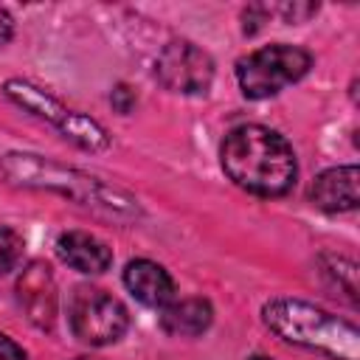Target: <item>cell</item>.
I'll list each match as a JSON object with an SVG mask.
<instances>
[{
	"instance_id": "obj_1",
	"label": "cell",
	"mask_w": 360,
	"mask_h": 360,
	"mask_svg": "<svg viewBox=\"0 0 360 360\" xmlns=\"http://www.w3.org/2000/svg\"><path fill=\"white\" fill-rule=\"evenodd\" d=\"M222 169L239 188L259 197H281L298 177L295 152L287 138L262 124H242L225 135Z\"/></svg>"
},
{
	"instance_id": "obj_2",
	"label": "cell",
	"mask_w": 360,
	"mask_h": 360,
	"mask_svg": "<svg viewBox=\"0 0 360 360\" xmlns=\"http://www.w3.org/2000/svg\"><path fill=\"white\" fill-rule=\"evenodd\" d=\"M262 321L281 340L323 352L335 360L360 357V335L354 323L298 298H273L262 307Z\"/></svg>"
},
{
	"instance_id": "obj_3",
	"label": "cell",
	"mask_w": 360,
	"mask_h": 360,
	"mask_svg": "<svg viewBox=\"0 0 360 360\" xmlns=\"http://www.w3.org/2000/svg\"><path fill=\"white\" fill-rule=\"evenodd\" d=\"M0 177H6L14 186H31V188H51L59 191L87 208H101L112 217H132L138 214L135 200H129L127 194L104 186L101 180L82 174L76 169L51 163L39 155H6L0 160Z\"/></svg>"
},
{
	"instance_id": "obj_4",
	"label": "cell",
	"mask_w": 360,
	"mask_h": 360,
	"mask_svg": "<svg viewBox=\"0 0 360 360\" xmlns=\"http://www.w3.org/2000/svg\"><path fill=\"white\" fill-rule=\"evenodd\" d=\"M309 65H312V56L304 48L276 42L239 59L236 79L248 98H270L281 93L287 84L298 82L309 70Z\"/></svg>"
},
{
	"instance_id": "obj_5",
	"label": "cell",
	"mask_w": 360,
	"mask_h": 360,
	"mask_svg": "<svg viewBox=\"0 0 360 360\" xmlns=\"http://www.w3.org/2000/svg\"><path fill=\"white\" fill-rule=\"evenodd\" d=\"M3 90L14 104L28 110L31 115H37V118H42L48 124H56L65 132V138H70L82 149H107L110 138H107L101 124H96L93 118H87V115H82L76 110H68L62 101H56L45 90H39L37 84L22 82V79H8L3 84Z\"/></svg>"
},
{
	"instance_id": "obj_6",
	"label": "cell",
	"mask_w": 360,
	"mask_h": 360,
	"mask_svg": "<svg viewBox=\"0 0 360 360\" xmlns=\"http://www.w3.org/2000/svg\"><path fill=\"white\" fill-rule=\"evenodd\" d=\"M68 318L73 335L90 346L115 343L129 326L127 307L98 287H79L70 298Z\"/></svg>"
},
{
	"instance_id": "obj_7",
	"label": "cell",
	"mask_w": 360,
	"mask_h": 360,
	"mask_svg": "<svg viewBox=\"0 0 360 360\" xmlns=\"http://www.w3.org/2000/svg\"><path fill=\"white\" fill-rule=\"evenodd\" d=\"M155 73L174 93H205L214 79V62L194 42L177 39L160 51Z\"/></svg>"
},
{
	"instance_id": "obj_8",
	"label": "cell",
	"mask_w": 360,
	"mask_h": 360,
	"mask_svg": "<svg viewBox=\"0 0 360 360\" xmlns=\"http://www.w3.org/2000/svg\"><path fill=\"white\" fill-rule=\"evenodd\" d=\"M17 298L28 312V321L39 329H51L56 321V284L51 267L31 262L17 278Z\"/></svg>"
},
{
	"instance_id": "obj_9",
	"label": "cell",
	"mask_w": 360,
	"mask_h": 360,
	"mask_svg": "<svg viewBox=\"0 0 360 360\" xmlns=\"http://www.w3.org/2000/svg\"><path fill=\"white\" fill-rule=\"evenodd\" d=\"M357 166H335L326 169L315 177L309 197L312 202L326 211V214H340V211H354L360 202V191H357Z\"/></svg>"
},
{
	"instance_id": "obj_10",
	"label": "cell",
	"mask_w": 360,
	"mask_h": 360,
	"mask_svg": "<svg viewBox=\"0 0 360 360\" xmlns=\"http://www.w3.org/2000/svg\"><path fill=\"white\" fill-rule=\"evenodd\" d=\"M124 284L146 307L163 309L174 301V281L158 262H149V259L129 262L124 270Z\"/></svg>"
},
{
	"instance_id": "obj_11",
	"label": "cell",
	"mask_w": 360,
	"mask_h": 360,
	"mask_svg": "<svg viewBox=\"0 0 360 360\" xmlns=\"http://www.w3.org/2000/svg\"><path fill=\"white\" fill-rule=\"evenodd\" d=\"M56 253L65 264H70L79 273L98 276L112 264V250L87 231H68L56 242Z\"/></svg>"
},
{
	"instance_id": "obj_12",
	"label": "cell",
	"mask_w": 360,
	"mask_h": 360,
	"mask_svg": "<svg viewBox=\"0 0 360 360\" xmlns=\"http://www.w3.org/2000/svg\"><path fill=\"white\" fill-rule=\"evenodd\" d=\"M211 304L202 298H183V301H172L169 307H163L160 315V326L169 335L177 338H197L211 326Z\"/></svg>"
},
{
	"instance_id": "obj_13",
	"label": "cell",
	"mask_w": 360,
	"mask_h": 360,
	"mask_svg": "<svg viewBox=\"0 0 360 360\" xmlns=\"http://www.w3.org/2000/svg\"><path fill=\"white\" fill-rule=\"evenodd\" d=\"M22 259V236L11 228H0V273H8Z\"/></svg>"
},
{
	"instance_id": "obj_14",
	"label": "cell",
	"mask_w": 360,
	"mask_h": 360,
	"mask_svg": "<svg viewBox=\"0 0 360 360\" xmlns=\"http://www.w3.org/2000/svg\"><path fill=\"white\" fill-rule=\"evenodd\" d=\"M110 101H112V107H115L121 115H127V112L135 107V93H132L127 84H115L112 93H110Z\"/></svg>"
},
{
	"instance_id": "obj_15",
	"label": "cell",
	"mask_w": 360,
	"mask_h": 360,
	"mask_svg": "<svg viewBox=\"0 0 360 360\" xmlns=\"http://www.w3.org/2000/svg\"><path fill=\"white\" fill-rule=\"evenodd\" d=\"M0 360H28V357L20 343H14L8 335L0 332Z\"/></svg>"
},
{
	"instance_id": "obj_16",
	"label": "cell",
	"mask_w": 360,
	"mask_h": 360,
	"mask_svg": "<svg viewBox=\"0 0 360 360\" xmlns=\"http://www.w3.org/2000/svg\"><path fill=\"white\" fill-rule=\"evenodd\" d=\"M278 11H281L290 22H298V20L309 17V14H315V11H318V6H278Z\"/></svg>"
},
{
	"instance_id": "obj_17",
	"label": "cell",
	"mask_w": 360,
	"mask_h": 360,
	"mask_svg": "<svg viewBox=\"0 0 360 360\" xmlns=\"http://www.w3.org/2000/svg\"><path fill=\"white\" fill-rule=\"evenodd\" d=\"M11 34H14V20H11V14L0 6V45H6V42L11 39Z\"/></svg>"
},
{
	"instance_id": "obj_18",
	"label": "cell",
	"mask_w": 360,
	"mask_h": 360,
	"mask_svg": "<svg viewBox=\"0 0 360 360\" xmlns=\"http://www.w3.org/2000/svg\"><path fill=\"white\" fill-rule=\"evenodd\" d=\"M73 360H104V357H93V354H82V357H73Z\"/></svg>"
},
{
	"instance_id": "obj_19",
	"label": "cell",
	"mask_w": 360,
	"mask_h": 360,
	"mask_svg": "<svg viewBox=\"0 0 360 360\" xmlns=\"http://www.w3.org/2000/svg\"><path fill=\"white\" fill-rule=\"evenodd\" d=\"M248 360H273V357H267V354H253V357H248Z\"/></svg>"
}]
</instances>
